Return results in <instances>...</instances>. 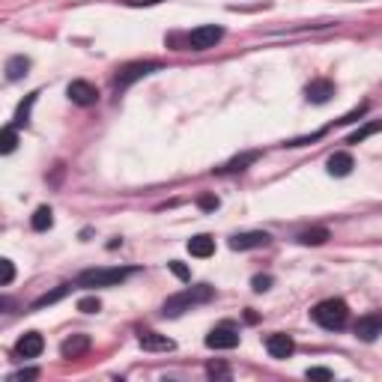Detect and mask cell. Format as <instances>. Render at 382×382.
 Here are the masks:
<instances>
[{"mask_svg": "<svg viewBox=\"0 0 382 382\" xmlns=\"http://www.w3.org/2000/svg\"><path fill=\"white\" fill-rule=\"evenodd\" d=\"M188 254H191V257H200V260L213 257V254H215V239L206 236V233L191 236V239H188Z\"/></svg>", "mask_w": 382, "mask_h": 382, "instance_id": "obj_15", "label": "cell"}, {"mask_svg": "<svg viewBox=\"0 0 382 382\" xmlns=\"http://www.w3.org/2000/svg\"><path fill=\"white\" fill-rule=\"evenodd\" d=\"M329 239V230L326 227H314V230H305V233H299V242L301 245H323Z\"/></svg>", "mask_w": 382, "mask_h": 382, "instance_id": "obj_20", "label": "cell"}, {"mask_svg": "<svg viewBox=\"0 0 382 382\" xmlns=\"http://www.w3.org/2000/svg\"><path fill=\"white\" fill-rule=\"evenodd\" d=\"M36 376H39V370L30 367V370H18V374L13 376V382H22V379H36Z\"/></svg>", "mask_w": 382, "mask_h": 382, "instance_id": "obj_33", "label": "cell"}, {"mask_svg": "<svg viewBox=\"0 0 382 382\" xmlns=\"http://www.w3.org/2000/svg\"><path fill=\"white\" fill-rule=\"evenodd\" d=\"M18 147V135H15V126H6L3 128V135H0V153L9 156L13 149Z\"/></svg>", "mask_w": 382, "mask_h": 382, "instance_id": "obj_22", "label": "cell"}, {"mask_svg": "<svg viewBox=\"0 0 382 382\" xmlns=\"http://www.w3.org/2000/svg\"><path fill=\"white\" fill-rule=\"evenodd\" d=\"M206 347L209 349H233L239 347V329L233 323H221L206 335Z\"/></svg>", "mask_w": 382, "mask_h": 382, "instance_id": "obj_6", "label": "cell"}, {"mask_svg": "<svg viewBox=\"0 0 382 382\" xmlns=\"http://www.w3.org/2000/svg\"><path fill=\"white\" fill-rule=\"evenodd\" d=\"M78 310H81V314H99V310H102V301L96 296H84V299H78Z\"/></svg>", "mask_w": 382, "mask_h": 382, "instance_id": "obj_24", "label": "cell"}, {"mask_svg": "<svg viewBox=\"0 0 382 382\" xmlns=\"http://www.w3.org/2000/svg\"><path fill=\"white\" fill-rule=\"evenodd\" d=\"M221 39H224V27L204 24V27H194L188 33V48L191 51H206V48H215Z\"/></svg>", "mask_w": 382, "mask_h": 382, "instance_id": "obj_5", "label": "cell"}, {"mask_svg": "<svg viewBox=\"0 0 382 382\" xmlns=\"http://www.w3.org/2000/svg\"><path fill=\"white\" fill-rule=\"evenodd\" d=\"M167 266H170V272H174L176 278H183V281H188V278H191V272H188V269H185L183 263H179V260H170Z\"/></svg>", "mask_w": 382, "mask_h": 382, "instance_id": "obj_29", "label": "cell"}, {"mask_svg": "<svg viewBox=\"0 0 382 382\" xmlns=\"http://www.w3.org/2000/svg\"><path fill=\"white\" fill-rule=\"evenodd\" d=\"M128 275H132V269H117V266H110V269H87V272L78 275L75 284L78 287H117V284H123Z\"/></svg>", "mask_w": 382, "mask_h": 382, "instance_id": "obj_3", "label": "cell"}, {"mask_svg": "<svg viewBox=\"0 0 382 382\" xmlns=\"http://www.w3.org/2000/svg\"><path fill=\"white\" fill-rule=\"evenodd\" d=\"M36 96H39V93H30V96H27V102H22V105H18V114H15V126H24L27 119H30V108H33Z\"/></svg>", "mask_w": 382, "mask_h": 382, "instance_id": "obj_23", "label": "cell"}, {"mask_svg": "<svg viewBox=\"0 0 382 382\" xmlns=\"http://www.w3.org/2000/svg\"><path fill=\"white\" fill-rule=\"evenodd\" d=\"M87 349H90V338L87 335H72V338H66L63 344H60L63 358H78V356H84Z\"/></svg>", "mask_w": 382, "mask_h": 382, "instance_id": "obj_16", "label": "cell"}, {"mask_svg": "<svg viewBox=\"0 0 382 382\" xmlns=\"http://www.w3.org/2000/svg\"><path fill=\"white\" fill-rule=\"evenodd\" d=\"M206 374L209 376H230V370H227V365H221V361H213V365L206 367Z\"/></svg>", "mask_w": 382, "mask_h": 382, "instance_id": "obj_31", "label": "cell"}, {"mask_svg": "<svg viewBox=\"0 0 382 382\" xmlns=\"http://www.w3.org/2000/svg\"><path fill=\"white\" fill-rule=\"evenodd\" d=\"M42 349H45V340L39 331H27V335L15 344V353L22 358H36V356H42Z\"/></svg>", "mask_w": 382, "mask_h": 382, "instance_id": "obj_10", "label": "cell"}, {"mask_svg": "<svg viewBox=\"0 0 382 382\" xmlns=\"http://www.w3.org/2000/svg\"><path fill=\"white\" fill-rule=\"evenodd\" d=\"M365 110H367V105H358L356 110H349V114H347L344 119H338V123H340V126H347V123H356L358 117H365Z\"/></svg>", "mask_w": 382, "mask_h": 382, "instance_id": "obj_30", "label": "cell"}, {"mask_svg": "<svg viewBox=\"0 0 382 382\" xmlns=\"http://www.w3.org/2000/svg\"><path fill=\"white\" fill-rule=\"evenodd\" d=\"M0 269H3V278H0V284H3V287H9V284H13V278H15V266H13V260H0Z\"/></svg>", "mask_w": 382, "mask_h": 382, "instance_id": "obj_25", "label": "cell"}, {"mask_svg": "<svg viewBox=\"0 0 382 382\" xmlns=\"http://www.w3.org/2000/svg\"><path fill=\"white\" fill-rule=\"evenodd\" d=\"M382 335V317H361L356 323V338L365 340V344H374Z\"/></svg>", "mask_w": 382, "mask_h": 382, "instance_id": "obj_12", "label": "cell"}, {"mask_svg": "<svg viewBox=\"0 0 382 382\" xmlns=\"http://www.w3.org/2000/svg\"><path fill=\"white\" fill-rule=\"evenodd\" d=\"M308 379H335V374H331L329 367H308Z\"/></svg>", "mask_w": 382, "mask_h": 382, "instance_id": "obj_27", "label": "cell"}, {"mask_svg": "<svg viewBox=\"0 0 382 382\" xmlns=\"http://www.w3.org/2000/svg\"><path fill=\"white\" fill-rule=\"evenodd\" d=\"M140 347L149 349V353H170L176 344L167 335H158V331H140Z\"/></svg>", "mask_w": 382, "mask_h": 382, "instance_id": "obj_11", "label": "cell"}, {"mask_svg": "<svg viewBox=\"0 0 382 382\" xmlns=\"http://www.w3.org/2000/svg\"><path fill=\"white\" fill-rule=\"evenodd\" d=\"M158 69H162V63H158V60H138V63H126V66L117 72L114 84H117V90H126V87H132L135 81H140V78L158 72Z\"/></svg>", "mask_w": 382, "mask_h": 382, "instance_id": "obj_4", "label": "cell"}, {"mask_svg": "<svg viewBox=\"0 0 382 382\" xmlns=\"http://www.w3.org/2000/svg\"><path fill=\"white\" fill-rule=\"evenodd\" d=\"M213 296H215V290H213V287H206V284L188 287V290H183V293L170 296V299L165 301L162 314H165V317H179V314H185V310H191L194 305H204V301H209Z\"/></svg>", "mask_w": 382, "mask_h": 382, "instance_id": "obj_2", "label": "cell"}, {"mask_svg": "<svg viewBox=\"0 0 382 382\" xmlns=\"http://www.w3.org/2000/svg\"><path fill=\"white\" fill-rule=\"evenodd\" d=\"M60 296H66V287H60V290H54V293H48V296H42V299H36V301H33V308H45V305H54V301H57Z\"/></svg>", "mask_w": 382, "mask_h": 382, "instance_id": "obj_26", "label": "cell"}, {"mask_svg": "<svg viewBox=\"0 0 382 382\" xmlns=\"http://www.w3.org/2000/svg\"><path fill=\"white\" fill-rule=\"evenodd\" d=\"M27 69H30V60L22 57V54L6 60V78H9V81H22V78L27 75Z\"/></svg>", "mask_w": 382, "mask_h": 382, "instance_id": "obj_17", "label": "cell"}, {"mask_svg": "<svg viewBox=\"0 0 382 382\" xmlns=\"http://www.w3.org/2000/svg\"><path fill=\"white\" fill-rule=\"evenodd\" d=\"M326 167H329L331 176H349V174H353V167H356V162H353V156H349V153H331Z\"/></svg>", "mask_w": 382, "mask_h": 382, "instance_id": "obj_14", "label": "cell"}, {"mask_svg": "<svg viewBox=\"0 0 382 382\" xmlns=\"http://www.w3.org/2000/svg\"><path fill=\"white\" fill-rule=\"evenodd\" d=\"M197 204H200V209H206V213H209V209H218V197H213V194H204V197L197 200Z\"/></svg>", "mask_w": 382, "mask_h": 382, "instance_id": "obj_32", "label": "cell"}, {"mask_svg": "<svg viewBox=\"0 0 382 382\" xmlns=\"http://www.w3.org/2000/svg\"><path fill=\"white\" fill-rule=\"evenodd\" d=\"M376 132H382V119H376V123H365L361 128H356V132L349 135V140H347V144H361V140H365V138L376 135Z\"/></svg>", "mask_w": 382, "mask_h": 382, "instance_id": "obj_21", "label": "cell"}, {"mask_svg": "<svg viewBox=\"0 0 382 382\" xmlns=\"http://www.w3.org/2000/svg\"><path fill=\"white\" fill-rule=\"evenodd\" d=\"M266 349H269V356L272 358H290L293 356V349H296V340L290 335H269Z\"/></svg>", "mask_w": 382, "mask_h": 382, "instance_id": "obj_13", "label": "cell"}, {"mask_svg": "<svg viewBox=\"0 0 382 382\" xmlns=\"http://www.w3.org/2000/svg\"><path fill=\"white\" fill-rule=\"evenodd\" d=\"M128 6H156V3H165V0H126Z\"/></svg>", "mask_w": 382, "mask_h": 382, "instance_id": "obj_34", "label": "cell"}, {"mask_svg": "<svg viewBox=\"0 0 382 382\" xmlns=\"http://www.w3.org/2000/svg\"><path fill=\"white\" fill-rule=\"evenodd\" d=\"M269 245V233L263 230H248V233H236L230 239V248L233 251H251V248H263Z\"/></svg>", "mask_w": 382, "mask_h": 382, "instance_id": "obj_8", "label": "cell"}, {"mask_svg": "<svg viewBox=\"0 0 382 382\" xmlns=\"http://www.w3.org/2000/svg\"><path fill=\"white\" fill-rule=\"evenodd\" d=\"M305 96H308V102H314V105H326L331 96H335V84L329 81V78H314L308 87H305Z\"/></svg>", "mask_w": 382, "mask_h": 382, "instance_id": "obj_9", "label": "cell"}, {"mask_svg": "<svg viewBox=\"0 0 382 382\" xmlns=\"http://www.w3.org/2000/svg\"><path fill=\"white\" fill-rule=\"evenodd\" d=\"M66 96L72 99L75 105H81V108H90V105L99 102V90L90 81H72V84H69V90H66Z\"/></svg>", "mask_w": 382, "mask_h": 382, "instance_id": "obj_7", "label": "cell"}, {"mask_svg": "<svg viewBox=\"0 0 382 382\" xmlns=\"http://www.w3.org/2000/svg\"><path fill=\"white\" fill-rule=\"evenodd\" d=\"M310 317H314L317 326H323L329 331H338V329L347 326L349 308H347L344 299H323V301H317V305L310 308Z\"/></svg>", "mask_w": 382, "mask_h": 382, "instance_id": "obj_1", "label": "cell"}, {"mask_svg": "<svg viewBox=\"0 0 382 382\" xmlns=\"http://www.w3.org/2000/svg\"><path fill=\"white\" fill-rule=\"evenodd\" d=\"M251 287H254V293H263V290L272 287V278H269V275H257L254 281H251Z\"/></svg>", "mask_w": 382, "mask_h": 382, "instance_id": "obj_28", "label": "cell"}, {"mask_svg": "<svg viewBox=\"0 0 382 382\" xmlns=\"http://www.w3.org/2000/svg\"><path fill=\"white\" fill-rule=\"evenodd\" d=\"M30 224H33V230H48L54 224V213H51V206H39L36 213H33V221H30Z\"/></svg>", "mask_w": 382, "mask_h": 382, "instance_id": "obj_19", "label": "cell"}, {"mask_svg": "<svg viewBox=\"0 0 382 382\" xmlns=\"http://www.w3.org/2000/svg\"><path fill=\"white\" fill-rule=\"evenodd\" d=\"M260 153H245V156H236L233 162H227L224 167H218V174H233V170H245L251 162H257Z\"/></svg>", "mask_w": 382, "mask_h": 382, "instance_id": "obj_18", "label": "cell"}]
</instances>
